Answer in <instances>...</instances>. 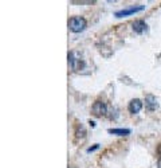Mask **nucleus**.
<instances>
[{
    "mask_svg": "<svg viewBox=\"0 0 161 168\" xmlns=\"http://www.w3.org/2000/svg\"><path fill=\"white\" fill-rule=\"evenodd\" d=\"M87 27V22L83 16H73L69 19V28L70 31L78 34V32H82L85 31Z\"/></svg>",
    "mask_w": 161,
    "mask_h": 168,
    "instance_id": "obj_1",
    "label": "nucleus"
},
{
    "mask_svg": "<svg viewBox=\"0 0 161 168\" xmlns=\"http://www.w3.org/2000/svg\"><path fill=\"white\" fill-rule=\"evenodd\" d=\"M69 63H70L71 69L74 72H79V70H82L85 67V62L78 57V54L75 51H70L69 53Z\"/></svg>",
    "mask_w": 161,
    "mask_h": 168,
    "instance_id": "obj_2",
    "label": "nucleus"
},
{
    "mask_svg": "<svg viewBox=\"0 0 161 168\" xmlns=\"http://www.w3.org/2000/svg\"><path fill=\"white\" fill-rule=\"evenodd\" d=\"M91 112H93V114L96 116V117H104V116H106V113H108V105H106L104 101L98 100L93 104Z\"/></svg>",
    "mask_w": 161,
    "mask_h": 168,
    "instance_id": "obj_3",
    "label": "nucleus"
},
{
    "mask_svg": "<svg viewBox=\"0 0 161 168\" xmlns=\"http://www.w3.org/2000/svg\"><path fill=\"white\" fill-rule=\"evenodd\" d=\"M145 8V6H132L129 8H125V10H121V11H117L116 12V16L117 18H124V16H129V15H133L136 12H140Z\"/></svg>",
    "mask_w": 161,
    "mask_h": 168,
    "instance_id": "obj_4",
    "label": "nucleus"
},
{
    "mask_svg": "<svg viewBox=\"0 0 161 168\" xmlns=\"http://www.w3.org/2000/svg\"><path fill=\"white\" fill-rule=\"evenodd\" d=\"M132 28H133V31L136 34H144V32L148 31V24H146L144 20L138 19V20H134L133 23H132Z\"/></svg>",
    "mask_w": 161,
    "mask_h": 168,
    "instance_id": "obj_5",
    "label": "nucleus"
},
{
    "mask_svg": "<svg viewBox=\"0 0 161 168\" xmlns=\"http://www.w3.org/2000/svg\"><path fill=\"white\" fill-rule=\"evenodd\" d=\"M128 109L132 114H137L140 113V110L142 109V101L138 100V98H133L129 102V105H128Z\"/></svg>",
    "mask_w": 161,
    "mask_h": 168,
    "instance_id": "obj_6",
    "label": "nucleus"
},
{
    "mask_svg": "<svg viewBox=\"0 0 161 168\" xmlns=\"http://www.w3.org/2000/svg\"><path fill=\"white\" fill-rule=\"evenodd\" d=\"M145 106L148 110H155L157 108V101H156V97L152 96V94H148L145 97Z\"/></svg>",
    "mask_w": 161,
    "mask_h": 168,
    "instance_id": "obj_7",
    "label": "nucleus"
},
{
    "mask_svg": "<svg viewBox=\"0 0 161 168\" xmlns=\"http://www.w3.org/2000/svg\"><path fill=\"white\" fill-rule=\"evenodd\" d=\"M86 129H85V126H83L82 124H78L75 126V137L77 139H79V140H83L86 137Z\"/></svg>",
    "mask_w": 161,
    "mask_h": 168,
    "instance_id": "obj_8",
    "label": "nucleus"
},
{
    "mask_svg": "<svg viewBox=\"0 0 161 168\" xmlns=\"http://www.w3.org/2000/svg\"><path fill=\"white\" fill-rule=\"evenodd\" d=\"M108 132L112 134H118V136H128V134H130L132 130L128 128H114V129L112 128V129H109Z\"/></svg>",
    "mask_w": 161,
    "mask_h": 168,
    "instance_id": "obj_9",
    "label": "nucleus"
},
{
    "mask_svg": "<svg viewBox=\"0 0 161 168\" xmlns=\"http://www.w3.org/2000/svg\"><path fill=\"white\" fill-rule=\"evenodd\" d=\"M98 148H100V144H96V145H94V147H90V148H87V152H89V154H90V152L96 151V149H98Z\"/></svg>",
    "mask_w": 161,
    "mask_h": 168,
    "instance_id": "obj_10",
    "label": "nucleus"
},
{
    "mask_svg": "<svg viewBox=\"0 0 161 168\" xmlns=\"http://www.w3.org/2000/svg\"><path fill=\"white\" fill-rule=\"evenodd\" d=\"M89 124H90L91 126H96V122H94V121H90V122H89Z\"/></svg>",
    "mask_w": 161,
    "mask_h": 168,
    "instance_id": "obj_11",
    "label": "nucleus"
}]
</instances>
